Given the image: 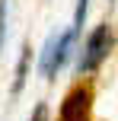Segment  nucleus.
<instances>
[{
    "label": "nucleus",
    "mask_w": 118,
    "mask_h": 121,
    "mask_svg": "<svg viewBox=\"0 0 118 121\" xmlns=\"http://www.w3.org/2000/svg\"><path fill=\"white\" fill-rule=\"evenodd\" d=\"M112 48H115V32H112V26H109V22L96 26V29L86 35V42H83V51H80V57H77V70H80V73L99 70V64L109 57Z\"/></svg>",
    "instance_id": "nucleus-1"
},
{
    "label": "nucleus",
    "mask_w": 118,
    "mask_h": 121,
    "mask_svg": "<svg viewBox=\"0 0 118 121\" xmlns=\"http://www.w3.org/2000/svg\"><path fill=\"white\" fill-rule=\"evenodd\" d=\"M74 45H77V32H74V29L61 32V35H51L48 42H45V48H42V60H38V67H42V77H45V80H54L57 73L67 67L70 54H74Z\"/></svg>",
    "instance_id": "nucleus-2"
},
{
    "label": "nucleus",
    "mask_w": 118,
    "mask_h": 121,
    "mask_svg": "<svg viewBox=\"0 0 118 121\" xmlns=\"http://www.w3.org/2000/svg\"><path fill=\"white\" fill-rule=\"evenodd\" d=\"M89 108H93V92L86 86H77L61 105V121H89Z\"/></svg>",
    "instance_id": "nucleus-3"
},
{
    "label": "nucleus",
    "mask_w": 118,
    "mask_h": 121,
    "mask_svg": "<svg viewBox=\"0 0 118 121\" xmlns=\"http://www.w3.org/2000/svg\"><path fill=\"white\" fill-rule=\"evenodd\" d=\"M29 60H32V48H22L19 51V60H16V77H13V96H19L26 86V77H29Z\"/></svg>",
    "instance_id": "nucleus-4"
},
{
    "label": "nucleus",
    "mask_w": 118,
    "mask_h": 121,
    "mask_svg": "<svg viewBox=\"0 0 118 121\" xmlns=\"http://www.w3.org/2000/svg\"><path fill=\"white\" fill-rule=\"evenodd\" d=\"M86 10H89V0H77V10H74V32L83 29V22H86Z\"/></svg>",
    "instance_id": "nucleus-5"
},
{
    "label": "nucleus",
    "mask_w": 118,
    "mask_h": 121,
    "mask_svg": "<svg viewBox=\"0 0 118 121\" xmlns=\"http://www.w3.org/2000/svg\"><path fill=\"white\" fill-rule=\"evenodd\" d=\"M29 121H48V105L38 102V105H35V112L29 115Z\"/></svg>",
    "instance_id": "nucleus-6"
},
{
    "label": "nucleus",
    "mask_w": 118,
    "mask_h": 121,
    "mask_svg": "<svg viewBox=\"0 0 118 121\" xmlns=\"http://www.w3.org/2000/svg\"><path fill=\"white\" fill-rule=\"evenodd\" d=\"M3 35H6V0H0V48H3Z\"/></svg>",
    "instance_id": "nucleus-7"
}]
</instances>
